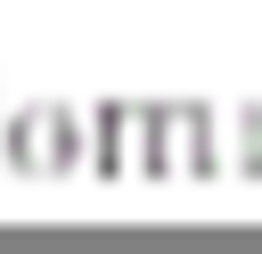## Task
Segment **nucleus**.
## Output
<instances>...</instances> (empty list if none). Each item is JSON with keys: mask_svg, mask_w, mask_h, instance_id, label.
Listing matches in <instances>:
<instances>
[]
</instances>
